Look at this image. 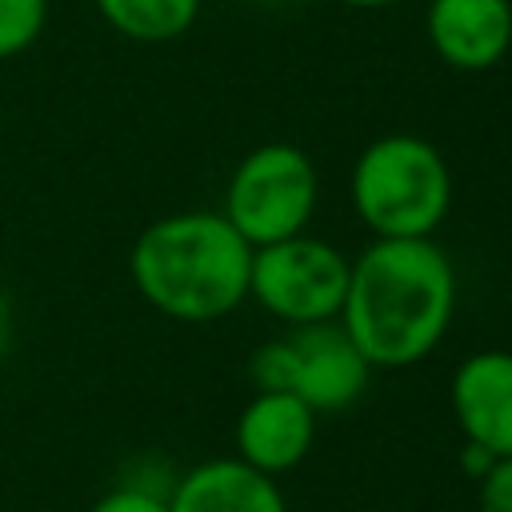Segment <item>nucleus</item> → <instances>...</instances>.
<instances>
[{
  "mask_svg": "<svg viewBox=\"0 0 512 512\" xmlns=\"http://www.w3.org/2000/svg\"><path fill=\"white\" fill-rule=\"evenodd\" d=\"M456 316V268L432 240H372L348 272L340 324L372 368L428 360Z\"/></svg>",
  "mask_w": 512,
  "mask_h": 512,
  "instance_id": "f257e3e1",
  "label": "nucleus"
},
{
  "mask_svg": "<svg viewBox=\"0 0 512 512\" xmlns=\"http://www.w3.org/2000/svg\"><path fill=\"white\" fill-rule=\"evenodd\" d=\"M252 244L220 212H172L152 220L132 252L136 292L168 320L212 324L248 300Z\"/></svg>",
  "mask_w": 512,
  "mask_h": 512,
  "instance_id": "f03ea898",
  "label": "nucleus"
},
{
  "mask_svg": "<svg viewBox=\"0 0 512 512\" xmlns=\"http://www.w3.org/2000/svg\"><path fill=\"white\" fill-rule=\"evenodd\" d=\"M348 196L376 240L436 236L452 208V168L432 140L388 132L352 160Z\"/></svg>",
  "mask_w": 512,
  "mask_h": 512,
  "instance_id": "7ed1b4c3",
  "label": "nucleus"
},
{
  "mask_svg": "<svg viewBox=\"0 0 512 512\" xmlns=\"http://www.w3.org/2000/svg\"><path fill=\"white\" fill-rule=\"evenodd\" d=\"M320 204V176L304 148L268 140L244 152L224 184L220 216L252 244H276L308 232Z\"/></svg>",
  "mask_w": 512,
  "mask_h": 512,
  "instance_id": "20e7f679",
  "label": "nucleus"
},
{
  "mask_svg": "<svg viewBox=\"0 0 512 512\" xmlns=\"http://www.w3.org/2000/svg\"><path fill=\"white\" fill-rule=\"evenodd\" d=\"M348 272L352 260L336 244L300 232L252 248L248 300H256L268 316L288 328L336 320L348 292Z\"/></svg>",
  "mask_w": 512,
  "mask_h": 512,
  "instance_id": "39448f33",
  "label": "nucleus"
},
{
  "mask_svg": "<svg viewBox=\"0 0 512 512\" xmlns=\"http://www.w3.org/2000/svg\"><path fill=\"white\" fill-rule=\"evenodd\" d=\"M292 344V388L316 416L352 408L372 376V364L352 344L340 320L300 324L284 332Z\"/></svg>",
  "mask_w": 512,
  "mask_h": 512,
  "instance_id": "423d86ee",
  "label": "nucleus"
},
{
  "mask_svg": "<svg viewBox=\"0 0 512 512\" xmlns=\"http://www.w3.org/2000/svg\"><path fill=\"white\" fill-rule=\"evenodd\" d=\"M448 404L468 444L512 456V352L480 348L464 356L448 380Z\"/></svg>",
  "mask_w": 512,
  "mask_h": 512,
  "instance_id": "0eeeda50",
  "label": "nucleus"
},
{
  "mask_svg": "<svg viewBox=\"0 0 512 512\" xmlns=\"http://www.w3.org/2000/svg\"><path fill=\"white\" fill-rule=\"evenodd\" d=\"M316 412L296 392H252L236 416V456L280 480L300 468L316 444Z\"/></svg>",
  "mask_w": 512,
  "mask_h": 512,
  "instance_id": "6e6552de",
  "label": "nucleus"
},
{
  "mask_svg": "<svg viewBox=\"0 0 512 512\" xmlns=\"http://www.w3.org/2000/svg\"><path fill=\"white\" fill-rule=\"evenodd\" d=\"M424 32L440 64L488 72L512 48V0H428Z\"/></svg>",
  "mask_w": 512,
  "mask_h": 512,
  "instance_id": "1a4fd4ad",
  "label": "nucleus"
},
{
  "mask_svg": "<svg viewBox=\"0 0 512 512\" xmlns=\"http://www.w3.org/2000/svg\"><path fill=\"white\" fill-rule=\"evenodd\" d=\"M168 512H288V496L240 456H212L176 476Z\"/></svg>",
  "mask_w": 512,
  "mask_h": 512,
  "instance_id": "9d476101",
  "label": "nucleus"
},
{
  "mask_svg": "<svg viewBox=\"0 0 512 512\" xmlns=\"http://www.w3.org/2000/svg\"><path fill=\"white\" fill-rule=\"evenodd\" d=\"M96 12L124 40L168 44L196 24L200 0H96Z\"/></svg>",
  "mask_w": 512,
  "mask_h": 512,
  "instance_id": "9b49d317",
  "label": "nucleus"
},
{
  "mask_svg": "<svg viewBox=\"0 0 512 512\" xmlns=\"http://www.w3.org/2000/svg\"><path fill=\"white\" fill-rule=\"evenodd\" d=\"M48 24V0H0V60L20 56L40 40Z\"/></svg>",
  "mask_w": 512,
  "mask_h": 512,
  "instance_id": "f8f14e48",
  "label": "nucleus"
},
{
  "mask_svg": "<svg viewBox=\"0 0 512 512\" xmlns=\"http://www.w3.org/2000/svg\"><path fill=\"white\" fill-rule=\"evenodd\" d=\"M248 376H252L256 392H288L292 388V344H288V336H276V340L260 344L248 360Z\"/></svg>",
  "mask_w": 512,
  "mask_h": 512,
  "instance_id": "ddd939ff",
  "label": "nucleus"
},
{
  "mask_svg": "<svg viewBox=\"0 0 512 512\" xmlns=\"http://www.w3.org/2000/svg\"><path fill=\"white\" fill-rule=\"evenodd\" d=\"M476 512H512V456L492 460L476 480Z\"/></svg>",
  "mask_w": 512,
  "mask_h": 512,
  "instance_id": "4468645a",
  "label": "nucleus"
},
{
  "mask_svg": "<svg viewBox=\"0 0 512 512\" xmlns=\"http://www.w3.org/2000/svg\"><path fill=\"white\" fill-rule=\"evenodd\" d=\"M92 512H168V496H156V492H144L132 484H116L92 504Z\"/></svg>",
  "mask_w": 512,
  "mask_h": 512,
  "instance_id": "2eb2a0df",
  "label": "nucleus"
},
{
  "mask_svg": "<svg viewBox=\"0 0 512 512\" xmlns=\"http://www.w3.org/2000/svg\"><path fill=\"white\" fill-rule=\"evenodd\" d=\"M492 460H500V456H492V452H484L480 444H468V440H464V448H460V464H464V472H468L472 480H480V476L488 472Z\"/></svg>",
  "mask_w": 512,
  "mask_h": 512,
  "instance_id": "dca6fc26",
  "label": "nucleus"
},
{
  "mask_svg": "<svg viewBox=\"0 0 512 512\" xmlns=\"http://www.w3.org/2000/svg\"><path fill=\"white\" fill-rule=\"evenodd\" d=\"M8 344H12V304H8V292L0 288V360H4Z\"/></svg>",
  "mask_w": 512,
  "mask_h": 512,
  "instance_id": "f3484780",
  "label": "nucleus"
},
{
  "mask_svg": "<svg viewBox=\"0 0 512 512\" xmlns=\"http://www.w3.org/2000/svg\"><path fill=\"white\" fill-rule=\"evenodd\" d=\"M336 4H344V8H360V12H376V8H392V4H400V0H336Z\"/></svg>",
  "mask_w": 512,
  "mask_h": 512,
  "instance_id": "a211bd4d",
  "label": "nucleus"
},
{
  "mask_svg": "<svg viewBox=\"0 0 512 512\" xmlns=\"http://www.w3.org/2000/svg\"><path fill=\"white\" fill-rule=\"evenodd\" d=\"M272 4H280V0H272Z\"/></svg>",
  "mask_w": 512,
  "mask_h": 512,
  "instance_id": "6ab92c4d",
  "label": "nucleus"
}]
</instances>
